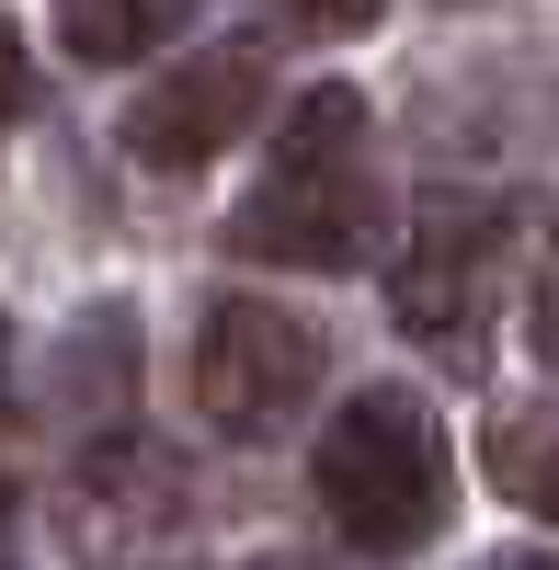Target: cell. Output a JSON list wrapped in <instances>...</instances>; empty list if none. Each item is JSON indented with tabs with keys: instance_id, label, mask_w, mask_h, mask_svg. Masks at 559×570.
Here are the masks:
<instances>
[{
	"instance_id": "cell-1",
	"label": "cell",
	"mask_w": 559,
	"mask_h": 570,
	"mask_svg": "<svg viewBox=\"0 0 559 570\" xmlns=\"http://www.w3.org/2000/svg\"><path fill=\"white\" fill-rule=\"evenodd\" d=\"M228 252L252 263H297V274H343L377 252V183H365V104L332 80L308 91V104L286 115V137H274L263 183L241 195V217H228Z\"/></svg>"
},
{
	"instance_id": "cell-2",
	"label": "cell",
	"mask_w": 559,
	"mask_h": 570,
	"mask_svg": "<svg viewBox=\"0 0 559 570\" xmlns=\"http://www.w3.org/2000/svg\"><path fill=\"white\" fill-rule=\"evenodd\" d=\"M308 480H320V513H332L343 548L411 559V548L445 525V502H457V456H445L434 411L411 400V389H354L332 411V434H320Z\"/></svg>"
},
{
	"instance_id": "cell-3",
	"label": "cell",
	"mask_w": 559,
	"mask_h": 570,
	"mask_svg": "<svg viewBox=\"0 0 559 570\" xmlns=\"http://www.w3.org/2000/svg\"><path fill=\"white\" fill-rule=\"evenodd\" d=\"M308 389H320L308 320L263 308V297H217V308L195 320V411L217 422V434L274 445V434L308 411Z\"/></svg>"
},
{
	"instance_id": "cell-4",
	"label": "cell",
	"mask_w": 559,
	"mask_h": 570,
	"mask_svg": "<svg viewBox=\"0 0 559 570\" xmlns=\"http://www.w3.org/2000/svg\"><path fill=\"white\" fill-rule=\"evenodd\" d=\"M263 115V58L252 46H206V58L160 69L126 104V160L149 171H206L217 149H241V126Z\"/></svg>"
},
{
	"instance_id": "cell-5",
	"label": "cell",
	"mask_w": 559,
	"mask_h": 570,
	"mask_svg": "<svg viewBox=\"0 0 559 570\" xmlns=\"http://www.w3.org/2000/svg\"><path fill=\"white\" fill-rule=\"evenodd\" d=\"M480 285H491V228H480V206H434L423 240H411L400 274H389V308H400L411 343L469 354V343H480Z\"/></svg>"
},
{
	"instance_id": "cell-6",
	"label": "cell",
	"mask_w": 559,
	"mask_h": 570,
	"mask_svg": "<svg viewBox=\"0 0 559 570\" xmlns=\"http://www.w3.org/2000/svg\"><path fill=\"white\" fill-rule=\"evenodd\" d=\"M183 12H195V0H58V35H69V58L115 69V58H149Z\"/></svg>"
},
{
	"instance_id": "cell-7",
	"label": "cell",
	"mask_w": 559,
	"mask_h": 570,
	"mask_svg": "<svg viewBox=\"0 0 559 570\" xmlns=\"http://www.w3.org/2000/svg\"><path fill=\"white\" fill-rule=\"evenodd\" d=\"M491 480L526 513H559V422H502L491 434Z\"/></svg>"
},
{
	"instance_id": "cell-8",
	"label": "cell",
	"mask_w": 559,
	"mask_h": 570,
	"mask_svg": "<svg viewBox=\"0 0 559 570\" xmlns=\"http://www.w3.org/2000/svg\"><path fill=\"white\" fill-rule=\"evenodd\" d=\"M23 104H35V58H23V35H12V12H0V137L23 126Z\"/></svg>"
},
{
	"instance_id": "cell-9",
	"label": "cell",
	"mask_w": 559,
	"mask_h": 570,
	"mask_svg": "<svg viewBox=\"0 0 559 570\" xmlns=\"http://www.w3.org/2000/svg\"><path fill=\"white\" fill-rule=\"evenodd\" d=\"M389 0H286V23H308V35H365Z\"/></svg>"
},
{
	"instance_id": "cell-10",
	"label": "cell",
	"mask_w": 559,
	"mask_h": 570,
	"mask_svg": "<svg viewBox=\"0 0 559 570\" xmlns=\"http://www.w3.org/2000/svg\"><path fill=\"white\" fill-rule=\"evenodd\" d=\"M537 354H548V365H559V297H548V308H537Z\"/></svg>"
},
{
	"instance_id": "cell-11",
	"label": "cell",
	"mask_w": 559,
	"mask_h": 570,
	"mask_svg": "<svg viewBox=\"0 0 559 570\" xmlns=\"http://www.w3.org/2000/svg\"><path fill=\"white\" fill-rule=\"evenodd\" d=\"M480 570H559V559H480Z\"/></svg>"
},
{
	"instance_id": "cell-12",
	"label": "cell",
	"mask_w": 559,
	"mask_h": 570,
	"mask_svg": "<svg viewBox=\"0 0 559 570\" xmlns=\"http://www.w3.org/2000/svg\"><path fill=\"white\" fill-rule=\"evenodd\" d=\"M0 389H12V320H0Z\"/></svg>"
},
{
	"instance_id": "cell-13",
	"label": "cell",
	"mask_w": 559,
	"mask_h": 570,
	"mask_svg": "<svg viewBox=\"0 0 559 570\" xmlns=\"http://www.w3.org/2000/svg\"><path fill=\"white\" fill-rule=\"evenodd\" d=\"M263 570H297V559H263Z\"/></svg>"
}]
</instances>
